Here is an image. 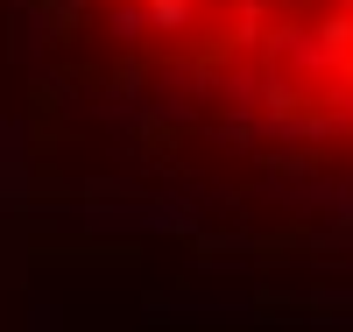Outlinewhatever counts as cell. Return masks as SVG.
<instances>
[{
  "instance_id": "cell-1",
  "label": "cell",
  "mask_w": 353,
  "mask_h": 332,
  "mask_svg": "<svg viewBox=\"0 0 353 332\" xmlns=\"http://www.w3.org/2000/svg\"><path fill=\"white\" fill-rule=\"evenodd\" d=\"M71 99L163 148H353V0H21Z\"/></svg>"
}]
</instances>
